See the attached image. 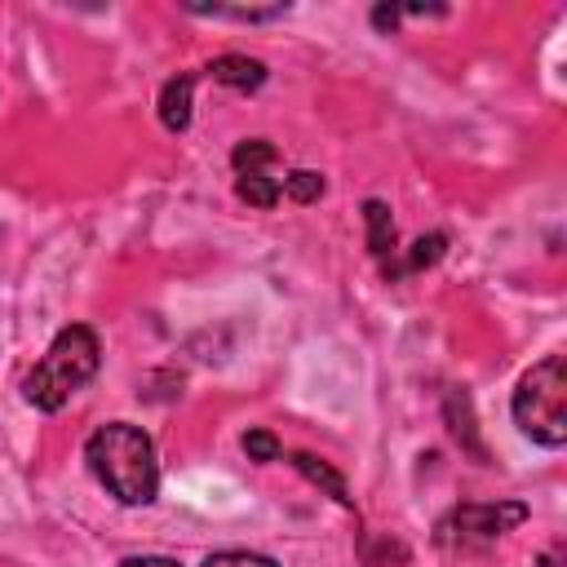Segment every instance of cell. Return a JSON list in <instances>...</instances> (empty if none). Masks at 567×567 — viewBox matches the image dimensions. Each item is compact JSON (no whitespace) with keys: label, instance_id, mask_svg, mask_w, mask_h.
<instances>
[{"label":"cell","instance_id":"obj_3","mask_svg":"<svg viewBox=\"0 0 567 567\" xmlns=\"http://www.w3.org/2000/svg\"><path fill=\"white\" fill-rule=\"evenodd\" d=\"M514 425L540 443V447H563L567 443V368L563 354H545L523 372L514 390Z\"/></svg>","mask_w":567,"mask_h":567},{"label":"cell","instance_id":"obj_15","mask_svg":"<svg viewBox=\"0 0 567 567\" xmlns=\"http://www.w3.org/2000/svg\"><path fill=\"white\" fill-rule=\"evenodd\" d=\"M244 452H248V461H257V465H270V461H279V439L270 434V430H248L244 434Z\"/></svg>","mask_w":567,"mask_h":567},{"label":"cell","instance_id":"obj_18","mask_svg":"<svg viewBox=\"0 0 567 567\" xmlns=\"http://www.w3.org/2000/svg\"><path fill=\"white\" fill-rule=\"evenodd\" d=\"M120 567H177V563L164 558V554H142V558H124Z\"/></svg>","mask_w":567,"mask_h":567},{"label":"cell","instance_id":"obj_7","mask_svg":"<svg viewBox=\"0 0 567 567\" xmlns=\"http://www.w3.org/2000/svg\"><path fill=\"white\" fill-rule=\"evenodd\" d=\"M443 412H447V425H452V439L474 456V461H487V447H483V439L474 434V416H470V399L461 394V390H447V403H443Z\"/></svg>","mask_w":567,"mask_h":567},{"label":"cell","instance_id":"obj_14","mask_svg":"<svg viewBox=\"0 0 567 567\" xmlns=\"http://www.w3.org/2000/svg\"><path fill=\"white\" fill-rule=\"evenodd\" d=\"M279 190H284L288 199H297V204H315V199L323 195V177H319L315 168H292Z\"/></svg>","mask_w":567,"mask_h":567},{"label":"cell","instance_id":"obj_11","mask_svg":"<svg viewBox=\"0 0 567 567\" xmlns=\"http://www.w3.org/2000/svg\"><path fill=\"white\" fill-rule=\"evenodd\" d=\"M275 159H279V151H275L266 137H248V142H239V146L230 151V164H235L239 177H244V173H266Z\"/></svg>","mask_w":567,"mask_h":567},{"label":"cell","instance_id":"obj_9","mask_svg":"<svg viewBox=\"0 0 567 567\" xmlns=\"http://www.w3.org/2000/svg\"><path fill=\"white\" fill-rule=\"evenodd\" d=\"M443 248H447V239H443V235H421V239L408 248V257H403L399 266H385V279H399V275H416V270L434 266V261L443 257Z\"/></svg>","mask_w":567,"mask_h":567},{"label":"cell","instance_id":"obj_13","mask_svg":"<svg viewBox=\"0 0 567 567\" xmlns=\"http://www.w3.org/2000/svg\"><path fill=\"white\" fill-rule=\"evenodd\" d=\"M235 190H239V199L244 204H252V208H275L279 204V182L270 177V173H244L239 182H235Z\"/></svg>","mask_w":567,"mask_h":567},{"label":"cell","instance_id":"obj_6","mask_svg":"<svg viewBox=\"0 0 567 567\" xmlns=\"http://www.w3.org/2000/svg\"><path fill=\"white\" fill-rule=\"evenodd\" d=\"M190 93H195V75H173L159 93V124L168 133H182L190 124Z\"/></svg>","mask_w":567,"mask_h":567},{"label":"cell","instance_id":"obj_10","mask_svg":"<svg viewBox=\"0 0 567 567\" xmlns=\"http://www.w3.org/2000/svg\"><path fill=\"white\" fill-rule=\"evenodd\" d=\"M363 221H368V248L377 257L394 252V217H390V208L381 199H368L363 204Z\"/></svg>","mask_w":567,"mask_h":567},{"label":"cell","instance_id":"obj_12","mask_svg":"<svg viewBox=\"0 0 567 567\" xmlns=\"http://www.w3.org/2000/svg\"><path fill=\"white\" fill-rule=\"evenodd\" d=\"M190 13H213V18H235V22H275L288 13V4H190Z\"/></svg>","mask_w":567,"mask_h":567},{"label":"cell","instance_id":"obj_8","mask_svg":"<svg viewBox=\"0 0 567 567\" xmlns=\"http://www.w3.org/2000/svg\"><path fill=\"white\" fill-rule=\"evenodd\" d=\"M288 461H292V465H297V470H301V474H306L310 483H319V487H323V492H328V496H332L337 505L354 509V496H350L346 478H341V474H337V470H332L328 461H319V456H310V452H292Z\"/></svg>","mask_w":567,"mask_h":567},{"label":"cell","instance_id":"obj_5","mask_svg":"<svg viewBox=\"0 0 567 567\" xmlns=\"http://www.w3.org/2000/svg\"><path fill=\"white\" fill-rule=\"evenodd\" d=\"M217 84H230V89H261V80H266V66L257 62V58H244V53H221V58H213L208 66H204Z\"/></svg>","mask_w":567,"mask_h":567},{"label":"cell","instance_id":"obj_16","mask_svg":"<svg viewBox=\"0 0 567 567\" xmlns=\"http://www.w3.org/2000/svg\"><path fill=\"white\" fill-rule=\"evenodd\" d=\"M204 567H279V563L266 554H252V549H221V554H208Z\"/></svg>","mask_w":567,"mask_h":567},{"label":"cell","instance_id":"obj_1","mask_svg":"<svg viewBox=\"0 0 567 567\" xmlns=\"http://www.w3.org/2000/svg\"><path fill=\"white\" fill-rule=\"evenodd\" d=\"M84 461L93 470V478L120 501V505H151L159 492V461H155V443L142 425L128 421H106L89 434L84 443Z\"/></svg>","mask_w":567,"mask_h":567},{"label":"cell","instance_id":"obj_2","mask_svg":"<svg viewBox=\"0 0 567 567\" xmlns=\"http://www.w3.org/2000/svg\"><path fill=\"white\" fill-rule=\"evenodd\" d=\"M97 363H102L97 332L89 323H71V328H62L53 337L44 359L31 368V377L22 381V394L40 412H58V408H66V399L75 390H84L97 377Z\"/></svg>","mask_w":567,"mask_h":567},{"label":"cell","instance_id":"obj_19","mask_svg":"<svg viewBox=\"0 0 567 567\" xmlns=\"http://www.w3.org/2000/svg\"><path fill=\"white\" fill-rule=\"evenodd\" d=\"M558 563H563V558H558V554H545V558H540V563H536V567H558Z\"/></svg>","mask_w":567,"mask_h":567},{"label":"cell","instance_id":"obj_17","mask_svg":"<svg viewBox=\"0 0 567 567\" xmlns=\"http://www.w3.org/2000/svg\"><path fill=\"white\" fill-rule=\"evenodd\" d=\"M399 13H403L399 4H377V9H372V27H377V31H394V27H399Z\"/></svg>","mask_w":567,"mask_h":567},{"label":"cell","instance_id":"obj_4","mask_svg":"<svg viewBox=\"0 0 567 567\" xmlns=\"http://www.w3.org/2000/svg\"><path fill=\"white\" fill-rule=\"evenodd\" d=\"M523 518H527V505L523 501H470V505H456L452 509V523L447 527L461 540L483 545V540H496V536L514 532Z\"/></svg>","mask_w":567,"mask_h":567}]
</instances>
